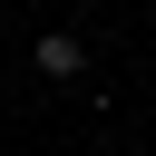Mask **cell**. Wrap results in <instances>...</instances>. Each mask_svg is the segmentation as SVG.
I'll list each match as a JSON object with an SVG mask.
<instances>
[{"label": "cell", "instance_id": "obj_1", "mask_svg": "<svg viewBox=\"0 0 156 156\" xmlns=\"http://www.w3.org/2000/svg\"><path fill=\"white\" fill-rule=\"evenodd\" d=\"M29 68H39V78H88V49H78L68 29H39V39H29Z\"/></svg>", "mask_w": 156, "mask_h": 156}]
</instances>
